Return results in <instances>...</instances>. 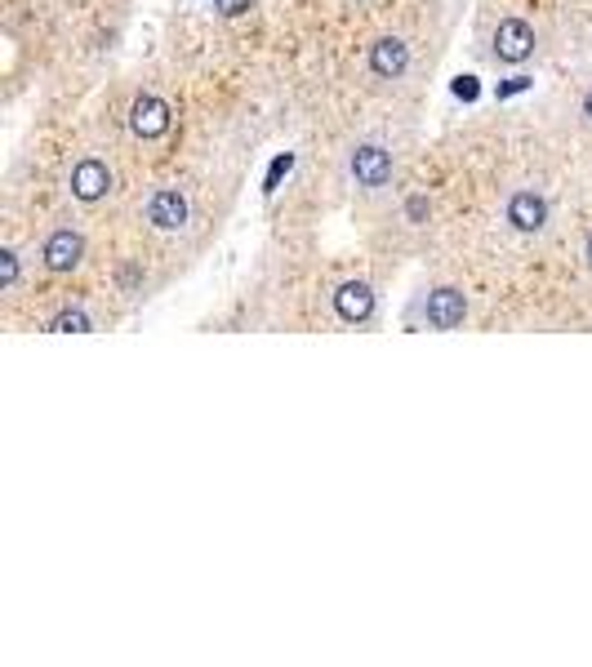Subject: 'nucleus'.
Listing matches in <instances>:
<instances>
[{
  "label": "nucleus",
  "instance_id": "obj_1",
  "mask_svg": "<svg viewBox=\"0 0 592 667\" xmlns=\"http://www.w3.org/2000/svg\"><path fill=\"white\" fill-rule=\"evenodd\" d=\"M378 258H424L503 325L592 329V116L499 111L441 134L375 196Z\"/></svg>",
  "mask_w": 592,
  "mask_h": 667
},
{
  "label": "nucleus",
  "instance_id": "obj_2",
  "mask_svg": "<svg viewBox=\"0 0 592 667\" xmlns=\"http://www.w3.org/2000/svg\"><path fill=\"white\" fill-rule=\"evenodd\" d=\"M463 0H254L232 58L259 103L348 156L415 129Z\"/></svg>",
  "mask_w": 592,
  "mask_h": 667
}]
</instances>
